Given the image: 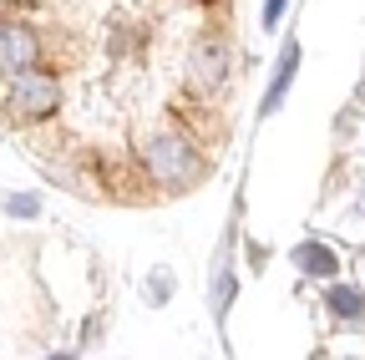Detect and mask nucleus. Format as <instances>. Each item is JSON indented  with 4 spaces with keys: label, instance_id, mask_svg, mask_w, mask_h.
I'll list each match as a JSON object with an SVG mask.
<instances>
[{
    "label": "nucleus",
    "instance_id": "7ed1b4c3",
    "mask_svg": "<svg viewBox=\"0 0 365 360\" xmlns=\"http://www.w3.org/2000/svg\"><path fill=\"white\" fill-rule=\"evenodd\" d=\"M294 264L304 269V274H314V279H335V274H340V259H335V249H325V244H299V249H294Z\"/></svg>",
    "mask_w": 365,
    "mask_h": 360
},
{
    "label": "nucleus",
    "instance_id": "0eeeda50",
    "mask_svg": "<svg viewBox=\"0 0 365 360\" xmlns=\"http://www.w3.org/2000/svg\"><path fill=\"white\" fill-rule=\"evenodd\" d=\"M223 299H234V274H228V269H218V279H213V304H218V314H223Z\"/></svg>",
    "mask_w": 365,
    "mask_h": 360
},
{
    "label": "nucleus",
    "instance_id": "f257e3e1",
    "mask_svg": "<svg viewBox=\"0 0 365 360\" xmlns=\"http://www.w3.org/2000/svg\"><path fill=\"white\" fill-rule=\"evenodd\" d=\"M61 107H66V81L51 61L0 76V122L6 127L41 132V127H51L61 117Z\"/></svg>",
    "mask_w": 365,
    "mask_h": 360
},
{
    "label": "nucleus",
    "instance_id": "39448f33",
    "mask_svg": "<svg viewBox=\"0 0 365 360\" xmlns=\"http://www.w3.org/2000/svg\"><path fill=\"white\" fill-rule=\"evenodd\" d=\"M325 304L340 314V320L365 325V294H360V289H345V284H340V289H330V294H325Z\"/></svg>",
    "mask_w": 365,
    "mask_h": 360
},
{
    "label": "nucleus",
    "instance_id": "20e7f679",
    "mask_svg": "<svg viewBox=\"0 0 365 360\" xmlns=\"http://www.w3.org/2000/svg\"><path fill=\"white\" fill-rule=\"evenodd\" d=\"M294 66H299V46L289 41V46H284V56H279V71H274V86L264 92V112H274V107L284 102V92H289V81H294Z\"/></svg>",
    "mask_w": 365,
    "mask_h": 360
},
{
    "label": "nucleus",
    "instance_id": "1a4fd4ad",
    "mask_svg": "<svg viewBox=\"0 0 365 360\" xmlns=\"http://www.w3.org/2000/svg\"><path fill=\"white\" fill-rule=\"evenodd\" d=\"M168 294H173V279H168V274H158V279H153V299H158V304H163V299H168Z\"/></svg>",
    "mask_w": 365,
    "mask_h": 360
},
{
    "label": "nucleus",
    "instance_id": "f03ea898",
    "mask_svg": "<svg viewBox=\"0 0 365 360\" xmlns=\"http://www.w3.org/2000/svg\"><path fill=\"white\" fill-rule=\"evenodd\" d=\"M46 61V36L31 11H0V76Z\"/></svg>",
    "mask_w": 365,
    "mask_h": 360
},
{
    "label": "nucleus",
    "instance_id": "6e6552de",
    "mask_svg": "<svg viewBox=\"0 0 365 360\" xmlns=\"http://www.w3.org/2000/svg\"><path fill=\"white\" fill-rule=\"evenodd\" d=\"M284 16V0H264V26H279Z\"/></svg>",
    "mask_w": 365,
    "mask_h": 360
},
{
    "label": "nucleus",
    "instance_id": "423d86ee",
    "mask_svg": "<svg viewBox=\"0 0 365 360\" xmlns=\"http://www.w3.org/2000/svg\"><path fill=\"white\" fill-rule=\"evenodd\" d=\"M36 208H41L36 193H16V198H6V213H16V218H31Z\"/></svg>",
    "mask_w": 365,
    "mask_h": 360
}]
</instances>
